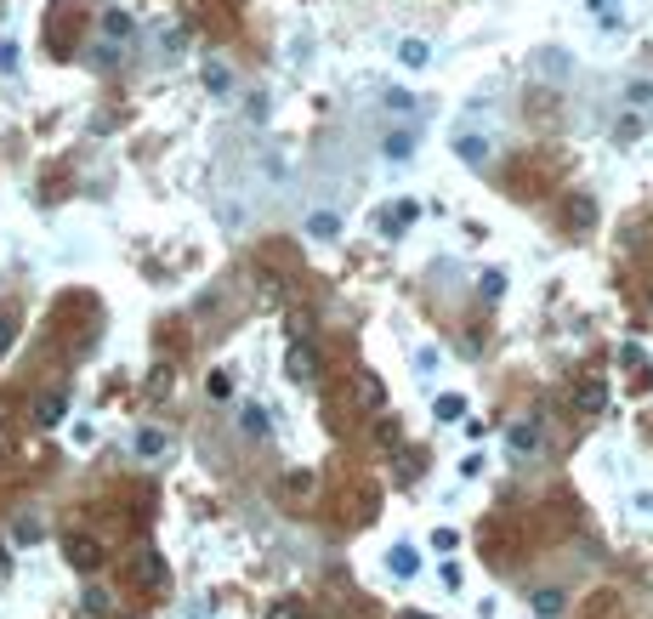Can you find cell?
Here are the masks:
<instances>
[{
	"instance_id": "cell-1",
	"label": "cell",
	"mask_w": 653,
	"mask_h": 619,
	"mask_svg": "<svg viewBox=\"0 0 653 619\" xmlns=\"http://www.w3.org/2000/svg\"><path fill=\"white\" fill-rule=\"evenodd\" d=\"M455 153H460V165L484 171V165L494 160V136H489V131H472V126H460V131H455Z\"/></svg>"
},
{
	"instance_id": "cell-2",
	"label": "cell",
	"mask_w": 653,
	"mask_h": 619,
	"mask_svg": "<svg viewBox=\"0 0 653 619\" xmlns=\"http://www.w3.org/2000/svg\"><path fill=\"white\" fill-rule=\"evenodd\" d=\"M506 455L511 460H534L540 455V421H511L506 426Z\"/></svg>"
},
{
	"instance_id": "cell-3",
	"label": "cell",
	"mask_w": 653,
	"mask_h": 619,
	"mask_svg": "<svg viewBox=\"0 0 653 619\" xmlns=\"http://www.w3.org/2000/svg\"><path fill=\"white\" fill-rule=\"evenodd\" d=\"M534 74H540V80H551V86H568L574 80V57L557 52V45H546V52H534Z\"/></svg>"
},
{
	"instance_id": "cell-4",
	"label": "cell",
	"mask_w": 653,
	"mask_h": 619,
	"mask_svg": "<svg viewBox=\"0 0 653 619\" xmlns=\"http://www.w3.org/2000/svg\"><path fill=\"white\" fill-rule=\"evenodd\" d=\"M285 376H290L295 386H313V381H318V352L307 347V342H295L290 359H285Z\"/></svg>"
},
{
	"instance_id": "cell-5",
	"label": "cell",
	"mask_w": 653,
	"mask_h": 619,
	"mask_svg": "<svg viewBox=\"0 0 653 619\" xmlns=\"http://www.w3.org/2000/svg\"><path fill=\"white\" fill-rule=\"evenodd\" d=\"M574 409H580V415H602V409H608V386H602L597 376H585L580 386H574Z\"/></svg>"
},
{
	"instance_id": "cell-6",
	"label": "cell",
	"mask_w": 653,
	"mask_h": 619,
	"mask_svg": "<svg viewBox=\"0 0 653 619\" xmlns=\"http://www.w3.org/2000/svg\"><path fill=\"white\" fill-rule=\"evenodd\" d=\"M69 563L80 568V574H91V568L103 563V546H97V540H86V534H74L69 540Z\"/></svg>"
},
{
	"instance_id": "cell-7",
	"label": "cell",
	"mask_w": 653,
	"mask_h": 619,
	"mask_svg": "<svg viewBox=\"0 0 653 619\" xmlns=\"http://www.w3.org/2000/svg\"><path fill=\"white\" fill-rule=\"evenodd\" d=\"M69 415V398L63 392H45V398H35V426H57Z\"/></svg>"
},
{
	"instance_id": "cell-8",
	"label": "cell",
	"mask_w": 653,
	"mask_h": 619,
	"mask_svg": "<svg viewBox=\"0 0 653 619\" xmlns=\"http://www.w3.org/2000/svg\"><path fill=\"white\" fill-rule=\"evenodd\" d=\"M381 153H386V160H409V153H415V126L386 131V136H381Z\"/></svg>"
},
{
	"instance_id": "cell-9",
	"label": "cell",
	"mask_w": 653,
	"mask_h": 619,
	"mask_svg": "<svg viewBox=\"0 0 653 619\" xmlns=\"http://www.w3.org/2000/svg\"><path fill=\"white\" fill-rule=\"evenodd\" d=\"M398 63H403V69H426V63H432V45H426L421 35L398 40Z\"/></svg>"
},
{
	"instance_id": "cell-10",
	"label": "cell",
	"mask_w": 653,
	"mask_h": 619,
	"mask_svg": "<svg viewBox=\"0 0 653 619\" xmlns=\"http://www.w3.org/2000/svg\"><path fill=\"white\" fill-rule=\"evenodd\" d=\"M386 568H393V580H415V574H421V557H415V546H393Z\"/></svg>"
},
{
	"instance_id": "cell-11",
	"label": "cell",
	"mask_w": 653,
	"mask_h": 619,
	"mask_svg": "<svg viewBox=\"0 0 653 619\" xmlns=\"http://www.w3.org/2000/svg\"><path fill=\"white\" fill-rule=\"evenodd\" d=\"M335 234H341V216H335V210H313V216H307V239L330 244Z\"/></svg>"
},
{
	"instance_id": "cell-12",
	"label": "cell",
	"mask_w": 653,
	"mask_h": 619,
	"mask_svg": "<svg viewBox=\"0 0 653 619\" xmlns=\"http://www.w3.org/2000/svg\"><path fill=\"white\" fill-rule=\"evenodd\" d=\"M239 426H244V438H268V432H273V421H268V409H261V404H244Z\"/></svg>"
},
{
	"instance_id": "cell-13",
	"label": "cell",
	"mask_w": 653,
	"mask_h": 619,
	"mask_svg": "<svg viewBox=\"0 0 653 619\" xmlns=\"http://www.w3.org/2000/svg\"><path fill=\"white\" fill-rule=\"evenodd\" d=\"M359 404H364L369 415H381V404H386V386H381V376H359Z\"/></svg>"
},
{
	"instance_id": "cell-14",
	"label": "cell",
	"mask_w": 653,
	"mask_h": 619,
	"mask_svg": "<svg viewBox=\"0 0 653 619\" xmlns=\"http://www.w3.org/2000/svg\"><path fill=\"white\" fill-rule=\"evenodd\" d=\"M205 91H211V97H227V91H233V69L216 63V57L205 63Z\"/></svg>"
},
{
	"instance_id": "cell-15",
	"label": "cell",
	"mask_w": 653,
	"mask_h": 619,
	"mask_svg": "<svg viewBox=\"0 0 653 619\" xmlns=\"http://www.w3.org/2000/svg\"><path fill=\"white\" fill-rule=\"evenodd\" d=\"M165 449H170V438H165V432H160V426H143V432H136V455H143V460H153V455H165Z\"/></svg>"
},
{
	"instance_id": "cell-16",
	"label": "cell",
	"mask_w": 653,
	"mask_h": 619,
	"mask_svg": "<svg viewBox=\"0 0 653 619\" xmlns=\"http://www.w3.org/2000/svg\"><path fill=\"white\" fill-rule=\"evenodd\" d=\"M591 18H597V29H608V35H619V29H625V12H614L608 0H591Z\"/></svg>"
},
{
	"instance_id": "cell-17",
	"label": "cell",
	"mask_w": 653,
	"mask_h": 619,
	"mask_svg": "<svg viewBox=\"0 0 653 619\" xmlns=\"http://www.w3.org/2000/svg\"><path fill=\"white\" fill-rule=\"evenodd\" d=\"M534 614H540V619H557V614H563V591H557V585L534 591Z\"/></svg>"
},
{
	"instance_id": "cell-18",
	"label": "cell",
	"mask_w": 653,
	"mask_h": 619,
	"mask_svg": "<svg viewBox=\"0 0 653 619\" xmlns=\"http://www.w3.org/2000/svg\"><path fill=\"white\" fill-rule=\"evenodd\" d=\"M386 114H398V120H409V114H415V91H403V86H393V91H386Z\"/></svg>"
},
{
	"instance_id": "cell-19",
	"label": "cell",
	"mask_w": 653,
	"mask_h": 619,
	"mask_svg": "<svg viewBox=\"0 0 653 619\" xmlns=\"http://www.w3.org/2000/svg\"><path fill=\"white\" fill-rule=\"evenodd\" d=\"M136 574H143L148 585H165V563H160L153 551H143V557H136Z\"/></svg>"
},
{
	"instance_id": "cell-20",
	"label": "cell",
	"mask_w": 653,
	"mask_h": 619,
	"mask_svg": "<svg viewBox=\"0 0 653 619\" xmlns=\"http://www.w3.org/2000/svg\"><path fill=\"white\" fill-rule=\"evenodd\" d=\"M477 290H484V301H500V296H506V273H500V268H489L484 278H477Z\"/></svg>"
},
{
	"instance_id": "cell-21",
	"label": "cell",
	"mask_w": 653,
	"mask_h": 619,
	"mask_svg": "<svg viewBox=\"0 0 653 619\" xmlns=\"http://www.w3.org/2000/svg\"><path fill=\"white\" fill-rule=\"evenodd\" d=\"M438 421H466V398L460 392H443L438 398Z\"/></svg>"
},
{
	"instance_id": "cell-22",
	"label": "cell",
	"mask_w": 653,
	"mask_h": 619,
	"mask_svg": "<svg viewBox=\"0 0 653 619\" xmlns=\"http://www.w3.org/2000/svg\"><path fill=\"white\" fill-rule=\"evenodd\" d=\"M268 619H307V608H302V597H278L268 608Z\"/></svg>"
},
{
	"instance_id": "cell-23",
	"label": "cell",
	"mask_w": 653,
	"mask_h": 619,
	"mask_svg": "<svg viewBox=\"0 0 653 619\" xmlns=\"http://www.w3.org/2000/svg\"><path fill=\"white\" fill-rule=\"evenodd\" d=\"M103 35H114V40H131V18H126V12H103Z\"/></svg>"
},
{
	"instance_id": "cell-24",
	"label": "cell",
	"mask_w": 653,
	"mask_h": 619,
	"mask_svg": "<svg viewBox=\"0 0 653 619\" xmlns=\"http://www.w3.org/2000/svg\"><path fill=\"white\" fill-rule=\"evenodd\" d=\"M625 103L631 108H648L653 103V80H625Z\"/></svg>"
},
{
	"instance_id": "cell-25",
	"label": "cell",
	"mask_w": 653,
	"mask_h": 619,
	"mask_svg": "<svg viewBox=\"0 0 653 619\" xmlns=\"http://www.w3.org/2000/svg\"><path fill=\"white\" fill-rule=\"evenodd\" d=\"M568 216H574V222H580V227H591V222H597V199H574V205H568Z\"/></svg>"
},
{
	"instance_id": "cell-26",
	"label": "cell",
	"mask_w": 653,
	"mask_h": 619,
	"mask_svg": "<svg viewBox=\"0 0 653 619\" xmlns=\"http://www.w3.org/2000/svg\"><path fill=\"white\" fill-rule=\"evenodd\" d=\"M12 342H18V313H0V359L12 352Z\"/></svg>"
},
{
	"instance_id": "cell-27",
	"label": "cell",
	"mask_w": 653,
	"mask_h": 619,
	"mask_svg": "<svg viewBox=\"0 0 653 619\" xmlns=\"http://www.w3.org/2000/svg\"><path fill=\"white\" fill-rule=\"evenodd\" d=\"M415 369H421V376H432V369H443V352L421 347V352H415Z\"/></svg>"
},
{
	"instance_id": "cell-28",
	"label": "cell",
	"mask_w": 653,
	"mask_h": 619,
	"mask_svg": "<svg viewBox=\"0 0 653 619\" xmlns=\"http://www.w3.org/2000/svg\"><path fill=\"white\" fill-rule=\"evenodd\" d=\"M12 534H18L23 546H29V540H40V517H18V529H12Z\"/></svg>"
},
{
	"instance_id": "cell-29",
	"label": "cell",
	"mask_w": 653,
	"mask_h": 619,
	"mask_svg": "<svg viewBox=\"0 0 653 619\" xmlns=\"http://www.w3.org/2000/svg\"><path fill=\"white\" fill-rule=\"evenodd\" d=\"M86 614H108V591L91 585V591H86Z\"/></svg>"
},
{
	"instance_id": "cell-30",
	"label": "cell",
	"mask_w": 653,
	"mask_h": 619,
	"mask_svg": "<svg viewBox=\"0 0 653 619\" xmlns=\"http://www.w3.org/2000/svg\"><path fill=\"white\" fill-rule=\"evenodd\" d=\"M455 540H460L455 529H438V534H432V546H438V551H455Z\"/></svg>"
},
{
	"instance_id": "cell-31",
	"label": "cell",
	"mask_w": 653,
	"mask_h": 619,
	"mask_svg": "<svg viewBox=\"0 0 653 619\" xmlns=\"http://www.w3.org/2000/svg\"><path fill=\"white\" fill-rule=\"evenodd\" d=\"M0 69H18V45L12 40H0Z\"/></svg>"
},
{
	"instance_id": "cell-32",
	"label": "cell",
	"mask_w": 653,
	"mask_h": 619,
	"mask_svg": "<svg viewBox=\"0 0 653 619\" xmlns=\"http://www.w3.org/2000/svg\"><path fill=\"white\" fill-rule=\"evenodd\" d=\"M631 506H636V517H653V494H636Z\"/></svg>"
},
{
	"instance_id": "cell-33",
	"label": "cell",
	"mask_w": 653,
	"mask_h": 619,
	"mask_svg": "<svg viewBox=\"0 0 653 619\" xmlns=\"http://www.w3.org/2000/svg\"><path fill=\"white\" fill-rule=\"evenodd\" d=\"M398 619H432V614H421V608H403V614H398Z\"/></svg>"
}]
</instances>
